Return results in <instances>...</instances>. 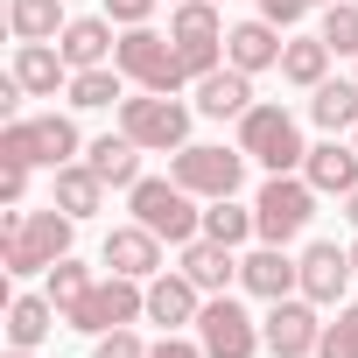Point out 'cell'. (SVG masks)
<instances>
[{
	"instance_id": "cell-8",
	"label": "cell",
	"mask_w": 358,
	"mask_h": 358,
	"mask_svg": "<svg viewBox=\"0 0 358 358\" xmlns=\"http://www.w3.org/2000/svg\"><path fill=\"white\" fill-rule=\"evenodd\" d=\"M141 316H148V281H127V274L92 281V295H85L78 309H64V323H71V330H85V337L127 330V323H141Z\"/></svg>"
},
{
	"instance_id": "cell-3",
	"label": "cell",
	"mask_w": 358,
	"mask_h": 358,
	"mask_svg": "<svg viewBox=\"0 0 358 358\" xmlns=\"http://www.w3.org/2000/svg\"><path fill=\"white\" fill-rule=\"evenodd\" d=\"M190 113L197 106H183L176 92H134L120 99V134L141 141L148 155H176V148H190Z\"/></svg>"
},
{
	"instance_id": "cell-16",
	"label": "cell",
	"mask_w": 358,
	"mask_h": 358,
	"mask_svg": "<svg viewBox=\"0 0 358 358\" xmlns=\"http://www.w3.org/2000/svg\"><path fill=\"white\" fill-rule=\"evenodd\" d=\"M99 260H106L113 274H127V281H155V274H162V239H155L148 225H113Z\"/></svg>"
},
{
	"instance_id": "cell-35",
	"label": "cell",
	"mask_w": 358,
	"mask_h": 358,
	"mask_svg": "<svg viewBox=\"0 0 358 358\" xmlns=\"http://www.w3.org/2000/svg\"><path fill=\"white\" fill-rule=\"evenodd\" d=\"M302 15H309V0H260V22H274L281 36H288V29H295Z\"/></svg>"
},
{
	"instance_id": "cell-24",
	"label": "cell",
	"mask_w": 358,
	"mask_h": 358,
	"mask_svg": "<svg viewBox=\"0 0 358 358\" xmlns=\"http://www.w3.org/2000/svg\"><path fill=\"white\" fill-rule=\"evenodd\" d=\"M8 29H15V43H57L71 29V15H64V0H8Z\"/></svg>"
},
{
	"instance_id": "cell-18",
	"label": "cell",
	"mask_w": 358,
	"mask_h": 358,
	"mask_svg": "<svg viewBox=\"0 0 358 358\" xmlns=\"http://www.w3.org/2000/svg\"><path fill=\"white\" fill-rule=\"evenodd\" d=\"M302 176H309L323 197H351V190H358V141H337V134L316 141L309 162H302Z\"/></svg>"
},
{
	"instance_id": "cell-30",
	"label": "cell",
	"mask_w": 358,
	"mask_h": 358,
	"mask_svg": "<svg viewBox=\"0 0 358 358\" xmlns=\"http://www.w3.org/2000/svg\"><path fill=\"white\" fill-rule=\"evenodd\" d=\"M316 36L330 43V57H358V0H330L323 22H316Z\"/></svg>"
},
{
	"instance_id": "cell-26",
	"label": "cell",
	"mask_w": 358,
	"mask_h": 358,
	"mask_svg": "<svg viewBox=\"0 0 358 358\" xmlns=\"http://www.w3.org/2000/svg\"><path fill=\"white\" fill-rule=\"evenodd\" d=\"M281 78L302 85V92H316V85L330 78V43H323V36H288V50H281Z\"/></svg>"
},
{
	"instance_id": "cell-36",
	"label": "cell",
	"mask_w": 358,
	"mask_h": 358,
	"mask_svg": "<svg viewBox=\"0 0 358 358\" xmlns=\"http://www.w3.org/2000/svg\"><path fill=\"white\" fill-rule=\"evenodd\" d=\"M148 358H204V344L183 330H162V344H148Z\"/></svg>"
},
{
	"instance_id": "cell-23",
	"label": "cell",
	"mask_w": 358,
	"mask_h": 358,
	"mask_svg": "<svg viewBox=\"0 0 358 358\" xmlns=\"http://www.w3.org/2000/svg\"><path fill=\"white\" fill-rule=\"evenodd\" d=\"M309 120H316L323 134H351V127H358V78H323V85L309 92Z\"/></svg>"
},
{
	"instance_id": "cell-13",
	"label": "cell",
	"mask_w": 358,
	"mask_h": 358,
	"mask_svg": "<svg viewBox=\"0 0 358 358\" xmlns=\"http://www.w3.org/2000/svg\"><path fill=\"white\" fill-rule=\"evenodd\" d=\"M239 288L260 302H281V295H302V267L288 260V246H253L239 260Z\"/></svg>"
},
{
	"instance_id": "cell-21",
	"label": "cell",
	"mask_w": 358,
	"mask_h": 358,
	"mask_svg": "<svg viewBox=\"0 0 358 358\" xmlns=\"http://www.w3.org/2000/svg\"><path fill=\"white\" fill-rule=\"evenodd\" d=\"M141 155H148V148L127 141V134H99V141L85 148V162L99 169V183H106V190H134V183H141Z\"/></svg>"
},
{
	"instance_id": "cell-1",
	"label": "cell",
	"mask_w": 358,
	"mask_h": 358,
	"mask_svg": "<svg viewBox=\"0 0 358 358\" xmlns=\"http://www.w3.org/2000/svg\"><path fill=\"white\" fill-rule=\"evenodd\" d=\"M127 211L134 225H148L162 246H190L204 232V197H190L176 176H141V183L127 190Z\"/></svg>"
},
{
	"instance_id": "cell-15",
	"label": "cell",
	"mask_w": 358,
	"mask_h": 358,
	"mask_svg": "<svg viewBox=\"0 0 358 358\" xmlns=\"http://www.w3.org/2000/svg\"><path fill=\"white\" fill-rule=\"evenodd\" d=\"M29 99H57V92H71V64H64V50L57 43H15V71H8Z\"/></svg>"
},
{
	"instance_id": "cell-19",
	"label": "cell",
	"mask_w": 358,
	"mask_h": 358,
	"mask_svg": "<svg viewBox=\"0 0 358 358\" xmlns=\"http://www.w3.org/2000/svg\"><path fill=\"white\" fill-rule=\"evenodd\" d=\"M197 113L204 120H246L253 113V78L239 64H218L211 78H197Z\"/></svg>"
},
{
	"instance_id": "cell-33",
	"label": "cell",
	"mask_w": 358,
	"mask_h": 358,
	"mask_svg": "<svg viewBox=\"0 0 358 358\" xmlns=\"http://www.w3.org/2000/svg\"><path fill=\"white\" fill-rule=\"evenodd\" d=\"M92 358H148V344H141V337H134V323H127V330L92 337Z\"/></svg>"
},
{
	"instance_id": "cell-42",
	"label": "cell",
	"mask_w": 358,
	"mask_h": 358,
	"mask_svg": "<svg viewBox=\"0 0 358 358\" xmlns=\"http://www.w3.org/2000/svg\"><path fill=\"white\" fill-rule=\"evenodd\" d=\"M169 8H183V0H169Z\"/></svg>"
},
{
	"instance_id": "cell-32",
	"label": "cell",
	"mask_w": 358,
	"mask_h": 358,
	"mask_svg": "<svg viewBox=\"0 0 358 358\" xmlns=\"http://www.w3.org/2000/svg\"><path fill=\"white\" fill-rule=\"evenodd\" d=\"M169 36H225V15L211 0H183V8H169Z\"/></svg>"
},
{
	"instance_id": "cell-2",
	"label": "cell",
	"mask_w": 358,
	"mask_h": 358,
	"mask_svg": "<svg viewBox=\"0 0 358 358\" xmlns=\"http://www.w3.org/2000/svg\"><path fill=\"white\" fill-rule=\"evenodd\" d=\"M316 183L295 169V176H267L260 183V197H253V232H260V246H288V239H302L309 232V218H316Z\"/></svg>"
},
{
	"instance_id": "cell-27",
	"label": "cell",
	"mask_w": 358,
	"mask_h": 358,
	"mask_svg": "<svg viewBox=\"0 0 358 358\" xmlns=\"http://www.w3.org/2000/svg\"><path fill=\"white\" fill-rule=\"evenodd\" d=\"M57 204H64L71 218H92V211L106 204V183H99L92 162H64V169H57Z\"/></svg>"
},
{
	"instance_id": "cell-4",
	"label": "cell",
	"mask_w": 358,
	"mask_h": 358,
	"mask_svg": "<svg viewBox=\"0 0 358 358\" xmlns=\"http://www.w3.org/2000/svg\"><path fill=\"white\" fill-rule=\"evenodd\" d=\"M239 148H246V162H260L267 176H295V169L309 162L295 113H288V106H260V99H253V113L239 120Z\"/></svg>"
},
{
	"instance_id": "cell-11",
	"label": "cell",
	"mask_w": 358,
	"mask_h": 358,
	"mask_svg": "<svg viewBox=\"0 0 358 358\" xmlns=\"http://www.w3.org/2000/svg\"><path fill=\"white\" fill-rule=\"evenodd\" d=\"M295 267H302V295H309L316 309L344 302V288L358 281V274H351V246H337V239H316V246H302V253H295Z\"/></svg>"
},
{
	"instance_id": "cell-10",
	"label": "cell",
	"mask_w": 358,
	"mask_h": 358,
	"mask_svg": "<svg viewBox=\"0 0 358 358\" xmlns=\"http://www.w3.org/2000/svg\"><path fill=\"white\" fill-rule=\"evenodd\" d=\"M260 337H267L274 358H316V344H323V316H316L309 295H281V302H267Z\"/></svg>"
},
{
	"instance_id": "cell-37",
	"label": "cell",
	"mask_w": 358,
	"mask_h": 358,
	"mask_svg": "<svg viewBox=\"0 0 358 358\" xmlns=\"http://www.w3.org/2000/svg\"><path fill=\"white\" fill-rule=\"evenodd\" d=\"M22 190H29V162H0V197L22 204Z\"/></svg>"
},
{
	"instance_id": "cell-31",
	"label": "cell",
	"mask_w": 358,
	"mask_h": 358,
	"mask_svg": "<svg viewBox=\"0 0 358 358\" xmlns=\"http://www.w3.org/2000/svg\"><path fill=\"white\" fill-rule=\"evenodd\" d=\"M316 358H358V302H337V323H323Z\"/></svg>"
},
{
	"instance_id": "cell-7",
	"label": "cell",
	"mask_w": 358,
	"mask_h": 358,
	"mask_svg": "<svg viewBox=\"0 0 358 358\" xmlns=\"http://www.w3.org/2000/svg\"><path fill=\"white\" fill-rule=\"evenodd\" d=\"M113 64L127 71L134 92H183L190 85L183 57H176V36H155V29H127L120 50H113Z\"/></svg>"
},
{
	"instance_id": "cell-5",
	"label": "cell",
	"mask_w": 358,
	"mask_h": 358,
	"mask_svg": "<svg viewBox=\"0 0 358 358\" xmlns=\"http://www.w3.org/2000/svg\"><path fill=\"white\" fill-rule=\"evenodd\" d=\"M169 176L183 183L190 197H239V183H246V148L232 141V148H211V141H190V148H176L169 155Z\"/></svg>"
},
{
	"instance_id": "cell-41",
	"label": "cell",
	"mask_w": 358,
	"mask_h": 358,
	"mask_svg": "<svg viewBox=\"0 0 358 358\" xmlns=\"http://www.w3.org/2000/svg\"><path fill=\"white\" fill-rule=\"evenodd\" d=\"M309 8H330V0H309Z\"/></svg>"
},
{
	"instance_id": "cell-29",
	"label": "cell",
	"mask_w": 358,
	"mask_h": 358,
	"mask_svg": "<svg viewBox=\"0 0 358 358\" xmlns=\"http://www.w3.org/2000/svg\"><path fill=\"white\" fill-rule=\"evenodd\" d=\"M43 295H50V302H57V309H78V302H85V295H92V267H85V260H71V253H64V260H57V267H50V274H43Z\"/></svg>"
},
{
	"instance_id": "cell-34",
	"label": "cell",
	"mask_w": 358,
	"mask_h": 358,
	"mask_svg": "<svg viewBox=\"0 0 358 358\" xmlns=\"http://www.w3.org/2000/svg\"><path fill=\"white\" fill-rule=\"evenodd\" d=\"M162 8V0H106V15L120 22V29H148V15Z\"/></svg>"
},
{
	"instance_id": "cell-40",
	"label": "cell",
	"mask_w": 358,
	"mask_h": 358,
	"mask_svg": "<svg viewBox=\"0 0 358 358\" xmlns=\"http://www.w3.org/2000/svg\"><path fill=\"white\" fill-rule=\"evenodd\" d=\"M8 358H36V351H15V344H8Z\"/></svg>"
},
{
	"instance_id": "cell-44",
	"label": "cell",
	"mask_w": 358,
	"mask_h": 358,
	"mask_svg": "<svg viewBox=\"0 0 358 358\" xmlns=\"http://www.w3.org/2000/svg\"><path fill=\"white\" fill-rule=\"evenodd\" d=\"M351 78H358V71H351Z\"/></svg>"
},
{
	"instance_id": "cell-39",
	"label": "cell",
	"mask_w": 358,
	"mask_h": 358,
	"mask_svg": "<svg viewBox=\"0 0 358 358\" xmlns=\"http://www.w3.org/2000/svg\"><path fill=\"white\" fill-rule=\"evenodd\" d=\"M351 274H358V239H351Z\"/></svg>"
},
{
	"instance_id": "cell-6",
	"label": "cell",
	"mask_w": 358,
	"mask_h": 358,
	"mask_svg": "<svg viewBox=\"0 0 358 358\" xmlns=\"http://www.w3.org/2000/svg\"><path fill=\"white\" fill-rule=\"evenodd\" d=\"M85 141L64 113H36V120H8V134H0V162H29V169H64L78 162Z\"/></svg>"
},
{
	"instance_id": "cell-43",
	"label": "cell",
	"mask_w": 358,
	"mask_h": 358,
	"mask_svg": "<svg viewBox=\"0 0 358 358\" xmlns=\"http://www.w3.org/2000/svg\"><path fill=\"white\" fill-rule=\"evenodd\" d=\"M351 141H358V127H351Z\"/></svg>"
},
{
	"instance_id": "cell-25",
	"label": "cell",
	"mask_w": 358,
	"mask_h": 358,
	"mask_svg": "<svg viewBox=\"0 0 358 358\" xmlns=\"http://www.w3.org/2000/svg\"><path fill=\"white\" fill-rule=\"evenodd\" d=\"M78 113H106L127 99V71L120 64H99V71H71V92H64Z\"/></svg>"
},
{
	"instance_id": "cell-17",
	"label": "cell",
	"mask_w": 358,
	"mask_h": 358,
	"mask_svg": "<svg viewBox=\"0 0 358 358\" xmlns=\"http://www.w3.org/2000/svg\"><path fill=\"white\" fill-rule=\"evenodd\" d=\"M57 50H64L71 71H99V64H113V50H120L113 15H71V29L57 36Z\"/></svg>"
},
{
	"instance_id": "cell-14",
	"label": "cell",
	"mask_w": 358,
	"mask_h": 358,
	"mask_svg": "<svg viewBox=\"0 0 358 358\" xmlns=\"http://www.w3.org/2000/svg\"><path fill=\"white\" fill-rule=\"evenodd\" d=\"M281 50H288V36L274 29V22H239V29H225V64H239L246 78H260V71H281Z\"/></svg>"
},
{
	"instance_id": "cell-12",
	"label": "cell",
	"mask_w": 358,
	"mask_h": 358,
	"mask_svg": "<svg viewBox=\"0 0 358 358\" xmlns=\"http://www.w3.org/2000/svg\"><path fill=\"white\" fill-rule=\"evenodd\" d=\"M197 309H204V288L183 274V267H162L155 281H148V323H162V330H197Z\"/></svg>"
},
{
	"instance_id": "cell-22",
	"label": "cell",
	"mask_w": 358,
	"mask_h": 358,
	"mask_svg": "<svg viewBox=\"0 0 358 358\" xmlns=\"http://www.w3.org/2000/svg\"><path fill=\"white\" fill-rule=\"evenodd\" d=\"M57 323H64V309H57L50 295H15V302H8V344H15V351H36Z\"/></svg>"
},
{
	"instance_id": "cell-28",
	"label": "cell",
	"mask_w": 358,
	"mask_h": 358,
	"mask_svg": "<svg viewBox=\"0 0 358 358\" xmlns=\"http://www.w3.org/2000/svg\"><path fill=\"white\" fill-rule=\"evenodd\" d=\"M204 239H218V246H232V253H239V246H246V239H260V232H253V211H246V204L211 197V204H204Z\"/></svg>"
},
{
	"instance_id": "cell-38",
	"label": "cell",
	"mask_w": 358,
	"mask_h": 358,
	"mask_svg": "<svg viewBox=\"0 0 358 358\" xmlns=\"http://www.w3.org/2000/svg\"><path fill=\"white\" fill-rule=\"evenodd\" d=\"M344 218H351V232H358V190H351V197H344Z\"/></svg>"
},
{
	"instance_id": "cell-9",
	"label": "cell",
	"mask_w": 358,
	"mask_h": 358,
	"mask_svg": "<svg viewBox=\"0 0 358 358\" xmlns=\"http://www.w3.org/2000/svg\"><path fill=\"white\" fill-rule=\"evenodd\" d=\"M197 344H204V358H253L267 337H260V323L246 316L239 295H204V309H197Z\"/></svg>"
},
{
	"instance_id": "cell-20",
	"label": "cell",
	"mask_w": 358,
	"mask_h": 358,
	"mask_svg": "<svg viewBox=\"0 0 358 358\" xmlns=\"http://www.w3.org/2000/svg\"><path fill=\"white\" fill-rule=\"evenodd\" d=\"M183 274H190V281H197L204 295H232V281H239V253L197 232V239L183 246Z\"/></svg>"
}]
</instances>
